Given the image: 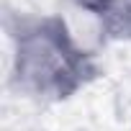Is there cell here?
<instances>
[{"instance_id": "2", "label": "cell", "mask_w": 131, "mask_h": 131, "mask_svg": "<svg viewBox=\"0 0 131 131\" xmlns=\"http://www.w3.org/2000/svg\"><path fill=\"white\" fill-rule=\"evenodd\" d=\"M108 41H131V0H82Z\"/></svg>"}, {"instance_id": "1", "label": "cell", "mask_w": 131, "mask_h": 131, "mask_svg": "<svg viewBox=\"0 0 131 131\" xmlns=\"http://www.w3.org/2000/svg\"><path fill=\"white\" fill-rule=\"evenodd\" d=\"M98 75L88 54L59 13L21 18L10 34V82L36 103H64Z\"/></svg>"}]
</instances>
